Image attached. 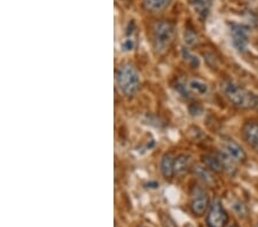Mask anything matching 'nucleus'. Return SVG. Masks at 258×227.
Instances as JSON below:
<instances>
[{
  "instance_id": "423d86ee",
  "label": "nucleus",
  "mask_w": 258,
  "mask_h": 227,
  "mask_svg": "<svg viewBox=\"0 0 258 227\" xmlns=\"http://www.w3.org/2000/svg\"><path fill=\"white\" fill-rule=\"evenodd\" d=\"M223 152L236 164H243L248 160L247 153L242 146L231 138H227L223 141Z\"/></svg>"
},
{
  "instance_id": "20e7f679",
  "label": "nucleus",
  "mask_w": 258,
  "mask_h": 227,
  "mask_svg": "<svg viewBox=\"0 0 258 227\" xmlns=\"http://www.w3.org/2000/svg\"><path fill=\"white\" fill-rule=\"evenodd\" d=\"M211 201L209 193L203 186L197 185L194 186L190 193V201H189V208L190 211L197 217H202L207 214L208 210L210 208Z\"/></svg>"
},
{
  "instance_id": "dca6fc26",
  "label": "nucleus",
  "mask_w": 258,
  "mask_h": 227,
  "mask_svg": "<svg viewBox=\"0 0 258 227\" xmlns=\"http://www.w3.org/2000/svg\"><path fill=\"white\" fill-rule=\"evenodd\" d=\"M172 0H144V6L148 12L160 13L171 5Z\"/></svg>"
},
{
  "instance_id": "aec40b11",
  "label": "nucleus",
  "mask_w": 258,
  "mask_h": 227,
  "mask_svg": "<svg viewBox=\"0 0 258 227\" xmlns=\"http://www.w3.org/2000/svg\"><path fill=\"white\" fill-rule=\"evenodd\" d=\"M230 227H240L238 224H233L232 226H230Z\"/></svg>"
},
{
  "instance_id": "7ed1b4c3",
  "label": "nucleus",
  "mask_w": 258,
  "mask_h": 227,
  "mask_svg": "<svg viewBox=\"0 0 258 227\" xmlns=\"http://www.w3.org/2000/svg\"><path fill=\"white\" fill-rule=\"evenodd\" d=\"M176 36V27L169 21H160L153 28L152 45L157 55H164L169 51Z\"/></svg>"
},
{
  "instance_id": "4468645a",
  "label": "nucleus",
  "mask_w": 258,
  "mask_h": 227,
  "mask_svg": "<svg viewBox=\"0 0 258 227\" xmlns=\"http://www.w3.org/2000/svg\"><path fill=\"white\" fill-rule=\"evenodd\" d=\"M187 88H188L189 92L194 94V96L205 97L209 93V85L207 84L205 81L199 80V78H192L186 83Z\"/></svg>"
},
{
  "instance_id": "0eeeda50",
  "label": "nucleus",
  "mask_w": 258,
  "mask_h": 227,
  "mask_svg": "<svg viewBox=\"0 0 258 227\" xmlns=\"http://www.w3.org/2000/svg\"><path fill=\"white\" fill-rule=\"evenodd\" d=\"M243 140L251 149L258 155V121L256 119H249L244 122L241 129Z\"/></svg>"
},
{
  "instance_id": "f03ea898",
  "label": "nucleus",
  "mask_w": 258,
  "mask_h": 227,
  "mask_svg": "<svg viewBox=\"0 0 258 227\" xmlns=\"http://www.w3.org/2000/svg\"><path fill=\"white\" fill-rule=\"evenodd\" d=\"M116 86L120 94L126 98L135 97L141 86V77L132 63H123L116 70Z\"/></svg>"
},
{
  "instance_id": "412c9836",
  "label": "nucleus",
  "mask_w": 258,
  "mask_h": 227,
  "mask_svg": "<svg viewBox=\"0 0 258 227\" xmlns=\"http://www.w3.org/2000/svg\"><path fill=\"white\" fill-rule=\"evenodd\" d=\"M137 227H147V226H144V225H139V226H137Z\"/></svg>"
},
{
  "instance_id": "9d476101",
  "label": "nucleus",
  "mask_w": 258,
  "mask_h": 227,
  "mask_svg": "<svg viewBox=\"0 0 258 227\" xmlns=\"http://www.w3.org/2000/svg\"><path fill=\"white\" fill-rule=\"evenodd\" d=\"M174 159H176V156L172 153H165L162 156L160 162V171L165 180L171 181L173 178H176V175H174Z\"/></svg>"
},
{
  "instance_id": "2eb2a0df",
  "label": "nucleus",
  "mask_w": 258,
  "mask_h": 227,
  "mask_svg": "<svg viewBox=\"0 0 258 227\" xmlns=\"http://www.w3.org/2000/svg\"><path fill=\"white\" fill-rule=\"evenodd\" d=\"M137 46V40L135 37V23H130L128 24L126 35L124 37V39L122 43H120V48H122L123 52L125 53H130Z\"/></svg>"
},
{
  "instance_id": "f3484780",
  "label": "nucleus",
  "mask_w": 258,
  "mask_h": 227,
  "mask_svg": "<svg viewBox=\"0 0 258 227\" xmlns=\"http://www.w3.org/2000/svg\"><path fill=\"white\" fill-rule=\"evenodd\" d=\"M181 57L184 59L186 63L193 69H198L200 67V64H201V61H200L199 56L195 55L190 49L186 47L181 49Z\"/></svg>"
},
{
  "instance_id": "4be33fe9",
  "label": "nucleus",
  "mask_w": 258,
  "mask_h": 227,
  "mask_svg": "<svg viewBox=\"0 0 258 227\" xmlns=\"http://www.w3.org/2000/svg\"><path fill=\"white\" fill-rule=\"evenodd\" d=\"M256 227H258V222H257V225H256Z\"/></svg>"
},
{
  "instance_id": "6e6552de",
  "label": "nucleus",
  "mask_w": 258,
  "mask_h": 227,
  "mask_svg": "<svg viewBox=\"0 0 258 227\" xmlns=\"http://www.w3.org/2000/svg\"><path fill=\"white\" fill-rule=\"evenodd\" d=\"M231 38L234 47L240 52L247 49L249 43V31L248 29L241 24H231Z\"/></svg>"
},
{
  "instance_id": "6ab92c4d",
  "label": "nucleus",
  "mask_w": 258,
  "mask_h": 227,
  "mask_svg": "<svg viewBox=\"0 0 258 227\" xmlns=\"http://www.w3.org/2000/svg\"><path fill=\"white\" fill-rule=\"evenodd\" d=\"M160 221L162 224V227H178L176 221L173 220V218L170 216L169 213L161 212L160 213Z\"/></svg>"
},
{
  "instance_id": "39448f33",
  "label": "nucleus",
  "mask_w": 258,
  "mask_h": 227,
  "mask_svg": "<svg viewBox=\"0 0 258 227\" xmlns=\"http://www.w3.org/2000/svg\"><path fill=\"white\" fill-rule=\"evenodd\" d=\"M228 221L230 216L220 200L216 199L212 201L206 216L207 227H226Z\"/></svg>"
},
{
  "instance_id": "1a4fd4ad",
  "label": "nucleus",
  "mask_w": 258,
  "mask_h": 227,
  "mask_svg": "<svg viewBox=\"0 0 258 227\" xmlns=\"http://www.w3.org/2000/svg\"><path fill=\"white\" fill-rule=\"evenodd\" d=\"M193 161L192 156L186 153H180V154L176 155L174 159V175L178 178H182V177L188 175L189 172L193 170Z\"/></svg>"
},
{
  "instance_id": "ddd939ff",
  "label": "nucleus",
  "mask_w": 258,
  "mask_h": 227,
  "mask_svg": "<svg viewBox=\"0 0 258 227\" xmlns=\"http://www.w3.org/2000/svg\"><path fill=\"white\" fill-rule=\"evenodd\" d=\"M189 4L200 20L205 21L208 18L211 10L212 0H189Z\"/></svg>"
},
{
  "instance_id": "f257e3e1",
  "label": "nucleus",
  "mask_w": 258,
  "mask_h": 227,
  "mask_svg": "<svg viewBox=\"0 0 258 227\" xmlns=\"http://www.w3.org/2000/svg\"><path fill=\"white\" fill-rule=\"evenodd\" d=\"M222 90L225 98L234 106L235 108L241 110H257L258 111V96L250 92L243 86L233 81H226L223 83Z\"/></svg>"
},
{
  "instance_id": "f8f14e48",
  "label": "nucleus",
  "mask_w": 258,
  "mask_h": 227,
  "mask_svg": "<svg viewBox=\"0 0 258 227\" xmlns=\"http://www.w3.org/2000/svg\"><path fill=\"white\" fill-rule=\"evenodd\" d=\"M192 172L194 173V176L201 181L203 186H211L215 184V177H214V172L210 171L206 165H201V164H195L193 167Z\"/></svg>"
},
{
  "instance_id": "a211bd4d",
  "label": "nucleus",
  "mask_w": 258,
  "mask_h": 227,
  "mask_svg": "<svg viewBox=\"0 0 258 227\" xmlns=\"http://www.w3.org/2000/svg\"><path fill=\"white\" fill-rule=\"evenodd\" d=\"M199 36L194 29H186L185 30V44L187 46H197L199 44Z\"/></svg>"
},
{
  "instance_id": "9b49d317",
  "label": "nucleus",
  "mask_w": 258,
  "mask_h": 227,
  "mask_svg": "<svg viewBox=\"0 0 258 227\" xmlns=\"http://www.w3.org/2000/svg\"><path fill=\"white\" fill-rule=\"evenodd\" d=\"M202 163L203 165L209 169L216 175H220V173L225 172V167H224V163L220 158L219 153L218 154H205L202 155Z\"/></svg>"
}]
</instances>
